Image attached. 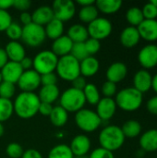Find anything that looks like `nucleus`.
Listing matches in <instances>:
<instances>
[{
	"label": "nucleus",
	"instance_id": "nucleus-60",
	"mask_svg": "<svg viewBox=\"0 0 157 158\" xmlns=\"http://www.w3.org/2000/svg\"><path fill=\"white\" fill-rule=\"evenodd\" d=\"M2 81H3V80H2V76H1V73H0V83L2 82Z\"/></svg>",
	"mask_w": 157,
	"mask_h": 158
},
{
	"label": "nucleus",
	"instance_id": "nucleus-56",
	"mask_svg": "<svg viewBox=\"0 0 157 158\" xmlns=\"http://www.w3.org/2000/svg\"><path fill=\"white\" fill-rule=\"evenodd\" d=\"M152 88L154 89V91L157 93V73L153 77L152 80Z\"/></svg>",
	"mask_w": 157,
	"mask_h": 158
},
{
	"label": "nucleus",
	"instance_id": "nucleus-27",
	"mask_svg": "<svg viewBox=\"0 0 157 158\" xmlns=\"http://www.w3.org/2000/svg\"><path fill=\"white\" fill-rule=\"evenodd\" d=\"M44 31H45V35L47 38L55 41L56 39H57L63 35L64 22L54 18L48 24L45 25Z\"/></svg>",
	"mask_w": 157,
	"mask_h": 158
},
{
	"label": "nucleus",
	"instance_id": "nucleus-9",
	"mask_svg": "<svg viewBox=\"0 0 157 158\" xmlns=\"http://www.w3.org/2000/svg\"><path fill=\"white\" fill-rule=\"evenodd\" d=\"M113 30L111 21L106 18L98 17L96 19L88 24L87 31L90 38L101 41L107 38Z\"/></svg>",
	"mask_w": 157,
	"mask_h": 158
},
{
	"label": "nucleus",
	"instance_id": "nucleus-32",
	"mask_svg": "<svg viewBox=\"0 0 157 158\" xmlns=\"http://www.w3.org/2000/svg\"><path fill=\"white\" fill-rule=\"evenodd\" d=\"M126 19L128 22L130 24V26L138 27L144 20L142 8H139L137 6H132L129 8L126 13Z\"/></svg>",
	"mask_w": 157,
	"mask_h": 158
},
{
	"label": "nucleus",
	"instance_id": "nucleus-2",
	"mask_svg": "<svg viewBox=\"0 0 157 158\" xmlns=\"http://www.w3.org/2000/svg\"><path fill=\"white\" fill-rule=\"evenodd\" d=\"M125 138L120 127L110 125L101 131L98 139L102 148L113 153L122 147L125 143Z\"/></svg>",
	"mask_w": 157,
	"mask_h": 158
},
{
	"label": "nucleus",
	"instance_id": "nucleus-5",
	"mask_svg": "<svg viewBox=\"0 0 157 158\" xmlns=\"http://www.w3.org/2000/svg\"><path fill=\"white\" fill-rule=\"evenodd\" d=\"M56 71L60 79L67 81H72L81 75L80 61H78L71 55L59 57Z\"/></svg>",
	"mask_w": 157,
	"mask_h": 158
},
{
	"label": "nucleus",
	"instance_id": "nucleus-43",
	"mask_svg": "<svg viewBox=\"0 0 157 158\" xmlns=\"http://www.w3.org/2000/svg\"><path fill=\"white\" fill-rule=\"evenodd\" d=\"M13 22L11 15L5 10H0V32L6 31L9 25Z\"/></svg>",
	"mask_w": 157,
	"mask_h": 158
},
{
	"label": "nucleus",
	"instance_id": "nucleus-37",
	"mask_svg": "<svg viewBox=\"0 0 157 158\" xmlns=\"http://www.w3.org/2000/svg\"><path fill=\"white\" fill-rule=\"evenodd\" d=\"M5 32L6 33V35L10 39V41H17L18 42V40L21 39L22 27L18 22H12Z\"/></svg>",
	"mask_w": 157,
	"mask_h": 158
},
{
	"label": "nucleus",
	"instance_id": "nucleus-15",
	"mask_svg": "<svg viewBox=\"0 0 157 158\" xmlns=\"http://www.w3.org/2000/svg\"><path fill=\"white\" fill-rule=\"evenodd\" d=\"M69 148L74 156V157L85 156L91 148V140L88 136L81 134L74 137L70 143Z\"/></svg>",
	"mask_w": 157,
	"mask_h": 158
},
{
	"label": "nucleus",
	"instance_id": "nucleus-54",
	"mask_svg": "<svg viewBox=\"0 0 157 158\" xmlns=\"http://www.w3.org/2000/svg\"><path fill=\"white\" fill-rule=\"evenodd\" d=\"M7 56L6 54V51L4 48H0V70L4 68V66L8 62Z\"/></svg>",
	"mask_w": 157,
	"mask_h": 158
},
{
	"label": "nucleus",
	"instance_id": "nucleus-42",
	"mask_svg": "<svg viewBox=\"0 0 157 158\" xmlns=\"http://www.w3.org/2000/svg\"><path fill=\"white\" fill-rule=\"evenodd\" d=\"M101 91H102V94L105 97L112 98V96H114L117 93V84L114 82L106 81L105 82L103 83Z\"/></svg>",
	"mask_w": 157,
	"mask_h": 158
},
{
	"label": "nucleus",
	"instance_id": "nucleus-4",
	"mask_svg": "<svg viewBox=\"0 0 157 158\" xmlns=\"http://www.w3.org/2000/svg\"><path fill=\"white\" fill-rule=\"evenodd\" d=\"M60 97V106L68 113H77L85 106L86 100L82 91L68 88L62 93Z\"/></svg>",
	"mask_w": 157,
	"mask_h": 158
},
{
	"label": "nucleus",
	"instance_id": "nucleus-53",
	"mask_svg": "<svg viewBox=\"0 0 157 158\" xmlns=\"http://www.w3.org/2000/svg\"><path fill=\"white\" fill-rule=\"evenodd\" d=\"M14 0H0V10L7 11L8 8L13 7Z\"/></svg>",
	"mask_w": 157,
	"mask_h": 158
},
{
	"label": "nucleus",
	"instance_id": "nucleus-58",
	"mask_svg": "<svg viewBox=\"0 0 157 158\" xmlns=\"http://www.w3.org/2000/svg\"><path fill=\"white\" fill-rule=\"evenodd\" d=\"M151 2H152V3H153V4H154V5H155V6L157 7V0H152Z\"/></svg>",
	"mask_w": 157,
	"mask_h": 158
},
{
	"label": "nucleus",
	"instance_id": "nucleus-26",
	"mask_svg": "<svg viewBox=\"0 0 157 158\" xmlns=\"http://www.w3.org/2000/svg\"><path fill=\"white\" fill-rule=\"evenodd\" d=\"M67 36L72 41L73 44L84 43L89 38V33L85 26L81 24H74L68 30Z\"/></svg>",
	"mask_w": 157,
	"mask_h": 158
},
{
	"label": "nucleus",
	"instance_id": "nucleus-44",
	"mask_svg": "<svg viewBox=\"0 0 157 158\" xmlns=\"http://www.w3.org/2000/svg\"><path fill=\"white\" fill-rule=\"evenodd\" d=\"M56 82H57V75L55 72L41 75V84L43 86L56 85Z\"/></svg>",
	"mask_w": 157,
	"mask_h": 158
},
{
	"label": "nucleus",
	"instance_id": "nucleus-17",
	"mask_svg": "<svg viewBox=\"0 0 157 158\" xmlns=\"http://www.w3.org/2000/svg\"><path fill=\"white\" fill-rule=\"evenodd\" d=\"M152 80L153 76L148 70L140 69L135 73L133 77V87L142 94L146 93L152 89Z\"/></svg>",
	"mask_w": 157,
	"mask_h": 158
},
{
	"label": "nucleus",
	"instance_id": "nucleus-50",
	"mask_svg": "<svg viewBox=\"0 0 157 158\" xmlns=\"http://www.w3.org/2000/svg\"><path fill=\"white\" fill-rule=\"evenodd\" d=\"M19 21L20 23L24 26L26 25H29L30 23L32 22V19H31V14L29 13L28 11L26 12H21L20 15H19Z\"/></svg>",
	"mask_w": 157,
	"mask_h": 158
},
{
	"label": "nucleus",
	"instance_id": "nucleus-19",
	"mask_svg": "<svg viewBox=\"0 0 157 158\" xmlns=\"http://www.w3.org/2000/svg\"><path fill=\"white\" fill-rule=\"evenodd\" d=\"M119 39H120L121 44L124 47L132 48L139 44L141 40V36H140L137 27L128 26L121 31Z\"/></svg>",
	"mask_w": 157,
	"mask_h": 158
},
{
	"label": "nucleus",
	"instance_id": "nucleus-41",
	"mask_svg": "<svg viewBox=\"0 0 157 158\" xmlns=\"http://www.w3.org/2000/svg\"><path fill=\"white\" fill-rule=\"evenodd\" d=\"M144 19H156L157 7L150 1L145 4L142 8Z\"/></svg>",
	"mask_w": 157,
	"mask_h": 158
},
{
	"label": "nucleus",
	"instance_id": "nucleus-28",
	"mask_svg": "<svg viewBox=\"0 0 157 158\" xmlns=\"http://www.w3.org/2000/svg\"><path fill=\"white\" fill-rule=\"evenodd\" d=\"M95 6L98 11L105 14H113L118 12L122 6L121 0H97L95 1Z\"/></svg>",
	"mask_w": 157,
	"mask_h": 158
},
{
	"label": "nucleus",
	"instance_id": "nucleus-45",
	"mask_svg": "<svg viewBox=\"0 0 157 158\" xmlns=\"http://www.w3.org/2000/svg\"><path fill=\"white\" fill-rule=\"evenodd\" d=\"M89 158H115L114 157V155L112 152L108 151V150H105L102 147H99V148H96L94 149Z\"/></svg>",
	"mask_w": 157,
	"mask_h": 158
},
{
	"label": "nucleus",
	"instance_id": "nucleus-6",
	"mask_svg": "<svg viewBox=\"0 0 157 158\" xmlns=\"http://www.w3.org/2000/svg\"><path fill=\"white\" fill-rule=\"evenodd\" d=\"M33 69L40 75L51 73L56 70L58 57L51 51L44 50L39 52L34 58H32Z\"/></svg>",
	"mask_w": 157,
	"mask_h": 158
},
{
	"label": "nucleus",
	"instance_id": "nucleus-47",
	"mask_svg": "<svg viewBox=\"0 0 157 158\" xmlns=\"http://www.w3.org/2000/svg\"><path fill=\"white\" fill-rule=\"evenodd\" d=\"M71 84H72V88L80 90V91H83L87 85V82H86L85 78L82 77L81 75H80L79 77H77L75 80H73L71 81Z\"/></svg>",
	"mask_w": 157,
	"mask_h": 158
},
{
	"label": "nucleus",
	"instance_id": "nucleus-29",
	"mask_svg": "<svg viewBox=\"0 0 157 158\" xmlns=\"http://www.w3.org/2000/svg\"><path fill=\"white\" fill-rule=\"evenodd\" d=\"M50 121L51 123L59 128V127H63L66 125V123L68 122V113L60 106H55L53 107V110L49 116Z\"/></svg>",
	"mask_w": 157,
	"mask_h": 158
},
{
	"label": "nucleus",
	"instance_id": "nucleus-12",
	"mask_svg": "<svg viewBox=\"0 0 157 158\" xmlns=\"http://www.w3.org/2000/svg\"><path fill=\"white\" fill-rule=\"evenodd\" d=\"M138 60L143 69H150L157 66V45L147 44L143 46L139 54Z\"/></svg>",
	"mask_w": 157,
	"mask_h": 158
},
{
	"label": "nucleus",
	"instance_id": "nucleus-8",
	"mask_svg": "<svg viewBox=\"0 0 157 158\" xmlns=\"http://www.w3.org/2000/svg\"><path fill=\"white\" fill-rule=\"evenodd\" d=\"M44 28L33 22L22 27V42L30 47H38L45 40Z\"/></svg>",
	"mask_w": 157,
	"mask_h": 158
},
{
	"label": "nucleus",
	"instance_id": "nucleus-40",
	"mask_svg": "<svg viewBox=\"0 0 157 158\" xmlns=\"http://www.w3.org/2000/svg\"><path fill=\"white\" fill-rule=\"evenodd\" d=\"M84 45H85V48H86L88 55L91 56H93L95 54H97L101 48L100 41L95 40L93 38H90V37L84 42Z\"/></svg>",
	"mask_w": 157,
	"mask_h": 158
},
{
	"label": "nucleus",
	"instance_id": "nucleus-46",
	"mask_svg": "<svg viewBox=\"0 0 157 158\" xmlns=\"http://www.w3.org/2000/svg\"><path fill=\"white\" fill-rule=\"evenodd\" d=\"M31 6V2L29 0H14L13 7L20 12H26Z\"/></svg>",
	"mask_w": 157,
	"mask_h": 158
},
{
	"label": "nucleus",
	"instance_id": "nucleus-59",
	"mask_svg": "<svg viewBox=\"0 0 157 158\" xmlns=\"http://www.w3.org/2000/svg\"><path fill=\"white\" fill-rule=\"evenodd\" d=\"M74 158H89L87 156H79V157H74Z\"/></svg>",
	"mask_w": 157,
	"mask_h": 158
},
{
	"label": "nucleus",
	"instance_id": "nucleus-21",
	"mask_svg": "<svg viewBox=\"0 0 157 158\" xmlns=\"http://www.w3.org/2000/svg\"><path fill=\"white\" fill-rule=\"evenodd\" d=\"M73 46L72 41L67 36L62 35L61 37L56 39L52 44V52L58 57H62L68 55H70L71 49Z\"/></svg>",
	"mask_w": 157,
	"mask_h": 158
},
{
	"label": "nucleus",
	"instance_id": "nucleus-24",
	"mask_svg": "<svg viewBox=\"0 0 157 158\" xmlns=\"http://www.w3.org/2000/svg\"><path fill=\"white\" fill-rule=\"evenodd\" d=\"M140 146L143 151H157V130L152 129L142 134L140 138Z\"/></svg>",
	"mask_w": 157,
	"mask_h": 158
},
{
	"label": "nucleus",
	"instance_id": "nucleus-52",
	"mask_svg": "<svg viewBox=\"0 0 157 158\" xmlns=\"http://www.w3.org/2000/svg\"><path fill=\"white\" fill-rule=\"evenodd\" d=\"M20 67L22 68L23 71L25 70H30L31 69V68L33 67V62H32V58L29 57V56H25L20 62H19Z\"/></svg>",
	"mask_w": 157,
	"mask_h": 158
},
{
	"label": "nucleus",
	"instance_id": "nucleus-55",
	"mask_svg": "<svg viewBox=\"0 0 157 158\" xmlns=\"http://www.w3.org/2000/svg\"><path fill=\"white\" fill-rule=\"evenodd\" d=\"M77 4L80 5L81 7H83V6L94 5V4H95V1H93V0H78V1H77Z\"/></svg>",
	"mask_w": 157,
	"mask_h": 158
},
{
	"label": "nucleus",
	"instance_id": "nucleus-35",
	"mask_svg": "<svg viewBox=\"0 0 157 158\" xmlns=\"http://www.w3.org/2000/svg\"><path fill=\"white\" fill-rule=\"evenodd\" d=\"M14 113L13 102L9 99L0 97V122L7 121Z\"/></svg>",
	"mask_w": 157,
	"mask_h": 158
},
{
	"label": "nucleus",
	"instance_id": "nucleus-3",
	"mask_svg": "<svg viewBox=\"0 0 157 158\" xmlns=\"http://www.w3.org/2000/svg\"><path fill=\"white\" fill-rule=\"evenodd\" d=\"M143 94L136 90L134 87L124 88L119 91L116 95L117 106L124 111L132 112L139 109L143 104Z\"/></svg>",
	"mask_w": 157,
	"mask_h": 158
},
{
	"label": "nucleus",
	"instance_id": "nucleus-10",
	"mask_svg": "<svg viewBox=\"0 0 157 158\" xmlns=\"http://www.w3.org/2000/svg\"><path fill=\"white\" fill-rule=\"evenodd\" d=\"M54 18L64 22L71 19L76 12L75 4L71 0H56L52 6Z\"/></svg>",
	"mask_w": 157,
	"mask_h": 158
},
{
	"label": "nucleus",
	"instance_id": "nucleus-7",
	"mask_svg": "<svg viewBox=\"0 0 157 158\" xmlns=\"http://www.w3.org/2000/svg\"><path fill=\"white\" fill-rule=\"evenodd\" d=\"M75 122L80 130L85 132H93L96 131L102 124V120L95 111L82 108L75 115Z\"/></svg>",
	"mask_w": 157,
	"mask_h": 158
},
{
	"label": "nucleus",
	"instance_id": "nucleus-49",
	"mask_svg": "<svg viewBox=\"0 0 157 158\" xmlns=\"http://www.w3.org/2000/svg\"><path fill=\"white\" fill-rule=\"evenodd\" d=\"M147 110L153 114V115H157V95L150 98L146 104Z\"/></svg>",
	"mask_w": 157,
	"mask_h": 158
},
{
	"label": "nucleus",
	"instance_id": "nucleus-34",
	"mask_svg": "<svg viewBox=\"0 0 157 158\" xmlns=\"http://www.w3.org/2000/svg\"><path fill=\"white\" fill-rule=\"evenodd\" d=\"M48 158H74V156L68 145L61 143L54 146L50 150Z\"/></svg>",
	"mask_w": 157,
	"mask_h": 158
},
{
	"label": "nucleus",
	"instance_id": "nucleus-20",
	"mask_svg": "<svg viewBox=\"0 0 157 158\" xmlns=\"http://www.w3.org/2000/svg\"><path fill=\"white\" fill-rule=\"evenodd\" d=\"M32 22L39 26H45L54 19L53 9L49 6H41L31 13Z\"/></svg>",
	"mask_w": 157,
	"mask_h": 158
},
{
	"label": "nucleus",
	"instance_id": "nucleus-30",
	"mask_svg": "<svg viewBox=\"0 0 157 158\" xmlns=\"http://www.w3.org/2000/svg\"><path fill=\"white\" fill-rule=\"evenodd\" d=\"M98 15H99V11L94 4V5L81 7L78 16L81 22L89 24L92 21H93L94 19H96L98 18Z\"/></svg>",
	"mask_w": 157,
	"mask_h": 158
},
{
	"label": "nucleus",
	"instance_id": "nucleus-16",
	"mask_svg": "<svg viewBox=\"0 0 157 158\" xmlns=\"http://www.w3.org/2000/svg\"><path fill=\"white\" fill-rule=\"evenodd\" d=\"M141 39L148 42L157 40V19H144L138 27Z\"/></svg>",
	"mask_w": 157,
	"mask_h": 158
},
{
	"label": "nucleus",
	"instance_id": "nucleus-11",
	"mask_svg": "<svg viewBox=\"0 0 157 158\" xmlns=\"http://www.w3.org/2000/svg\"><path fill=\"white\" fill-rule=\"evenodd\" d=\"M18 86L24 93H34L41 85V75L38 74L33 69L25 70L21 74Z\"/></svg>",
	"mask_w": 157,
	"mask_h": 158
},
{
	"label": "nucleus",
	"instance_id": "nucleus-39",
	"mask_svg": "<svg viewBox=\"0 0 157 158\" xmlns=\"http://www.w3.org/2000/svg\"><path fill=\"white\" fill-rule=\"evenodd\" d=\"M6 153L9 158H21L24 151L20 144L17 143H11L6 146Z\"/></svg>",
	"mask_w": 157,
	"mask_h": 158
},
{
	"label": "nucleus",
	"instance_id": "nucleus-31",
	"mask_svg": "<svg viewBox=\"0 0 157 158\" xmlns=\"http://www.w3.org/2000/svg\"><path fill=\"white\" fill-rule=\"evenodd\" d=\"M122 132L125 137L128 138H135L142 132V125L137 120H128L121 127Z\"/></svg>",
	"mask_w": 157,
	"mask_h": 158
},
{
	"label": "nucleus",
	"instance_id": "nucleus-22",
	"mask_svg": "<svg viewBox=\"0 0 157 158\" xmlns=\"http://www.w3.org/2000/svg\"><path fill=\"white\" fill-rule=\"evenodd\" d=\"M4 49L9 61L19 63L26 56L24 46L17 41L8 42Z\"/></svg>",
	"mask_w": 157,
	"mask_h": 158
},
{
	"label": "nucleus",
	"instance_id": "nucleus-23",
	"mask_svg": "<svg viewBox=\"0 0 157 158\" xmlns=\"http://www.w3.org/2000/svg\"><path fill=\"white\" fill-rule=\"evenodd\" d=\"M100 69V63L94 56H88L80 62L81 75L84 78H90L94 76Z\"/></svg>",
	"mask_w": 157,
	"mask_h": 158
},
{
	"label": "nucleus",
	"instance_id": "nucleus-57",
	"mask_svg": "<svg viewBox=\"0 0 157 158\" xmlns=\"http://www.w3.org/2000/svg\"><path fill=\"white\" fill-rule=\"evenodd\" d=\"M4 132H5V128H4L3 124L0 122V137H2L4 135Z\"/></svg>",
	"mask_w": 157,
	"mask_h": 158
},
{
	"label": "nucleus",
	"instance_id": "nucleus-14",
	"mask_svg": "<svg viewBox=\"0 0 157 158\" xmlns=\"http://www.w3.org/2000/svg\"><path fill=\"white\" fill-rule=\"evenodd\" d=\"M3 81H7L13 84L18 83L21 74L23 73V69L20 67L19 63L8 61L4 68L0 70Z\"/></svg>",
	"mask_w": 157,
	"mask_h": 158
},
{
	"label": "nucleus",
	"instance_id": "nucleus-1",
	"mask_svg": "<svg viewBox=\"0 0 157 158\" xmlns=\"http://www.w3.org/2000/svg\"><path fill=\"white\" fill-rule=\"evenodd\" d=\"M41 102L38 94L35 93L21 92L13 103L14 112L22 119H29L33 118L39 109Z\"/></svg>",
	"mask_w": 157,
	"mask_h": 158
},
{
	"label": "nucleus",
	"instance_id": "nucleus-18",
	"mask_svg": "<svg viewBox=\"0 0 157 158\" xmlns=\"http://www.w3.org/2000/svg\"><path fill=\"white\" fill-rule=\"evenodd\" d=\"M128 74V68L123 62H115L111 64L106 70V79L108 81L118 83L123 81Z\"/></svg>",
	"mask_w": 157,
	"mask_h": 158
},
{
	"label": "nucleus",
	"instance_id": "nucleus-48",
	"mask_svg": "<svg viewBox=\"0 0 157 158\" xmlns=\"http://www.w3.org/2000/svg\"><path fill=\"white\" fill-rule=\"evenodd\" d=\"M53 106L51 104H47V103H42L39 106V109H38V113H40L43 116L45 117H49L52 110H53Z\"/></svg>",
	"mask_w": 157,
	"mask_h": 158
},
{
	"label": "nucleus",
	"instance_id": "nucleus-36",
	"mask_svg": "<svg viewBox=\"0 0 157 158\" xmlns=\"http://www.w3.org/2000/svg\"><path fill=\"white\" fill-rule=\"evenodd\" d=\"M70 55L73 57H75L80 62L82 61L83 59H85L86 57L90 56L88 55L87 51H86L84 43H76V44H73V46H72Z\"/></svg>",
	"mask_w": 157,
	"mask_h": 158
},
{
	"label": "nucleus",
	"instance_id": "nucleus-38",
	"mask_svg": "<svg viewBox=\"0 0 157 158\" xmlns=\"http://www.w3.org/2000/svg\"><path fill=\"white\" fill-rule=\"evenodd\" d=\"M16 93V86L13 83L3 81L0 83V97L5 99H11Z\"/></svg>",
	"mask_w": 157,
	"mask_h": 158
},
{
	"label": "nucleus",
	"instance_id": "nucleus-13",
	"mask_svg": "<svg viewBox=\"0 0 157 158\" xmlns=\"http://www.w3.org/2000/svg\"><path fill=\"white\" fill-rule=\"evenodd\" d=\"M117 107V104L113 98L104 97L96 105V114L102 121L109 120L114 117Z\"/></svg>",
	"mask_w": 157,
	"mask_h": 158
},
{
	"label": "nucleus",
	"instance_id": "nucleus-25",
	"mask_svg": "<svg viewBox=\"0 0 157 158\" xmlns=\"http://www.w3.org/2000/svg\"><path fill=\"white\" fill-rule=\"evenodd\" d=\"M60 93L57 85H50V86H42L39 91L38 97L40 102L53 104L59 98Z\"/></svg>",
	"mask_w": 157,
	"mask_h": 158
},
{
	"label": "nucleus",
	"instance_id": "nucleus-33",
	"mask_svg": "<svg viewBox=\"0 0 157 158\" xmlns=\"http://www.w3.org/2000/svg\"><path fill=\"white\" fill-rule=\"evenodd\" d=\"M82 92H83L86 102H88L89 104L93 106H96L101 99L99 90L93 83H87L86 87L84 88Z\"/></svg>",
	"mask_w": 157,
	"mask_h": 158
},
{
	"label": "nucleus",
	"instance_id": "nucleus-51",
	"mask_svg": "<svg viewBox=\"0 0 157 158\" xmlns=\"http://www.w3.org/2000/svg\"><path fill=\"white\" fill-rule=\"evenodd\" d=\"M21 158H43V156L35 149H28L24 151Z\"/></svg>",
	"mask_w": 157,
	"mask_h": 158
}]
</instances>
